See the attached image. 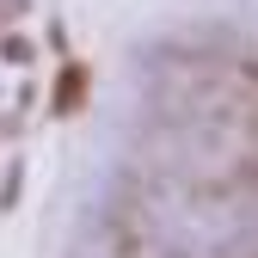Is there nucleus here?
Segmentation results:
<instances>
[{
	"label": "nucleus",
	"instance_id": "1",
	"mask_svg": "<svg viewBox=\"0 0 258 258\" xmlns=\"http://www.w3.org/2000/svg\"><path fill=\"white\" fill-rule=\"evenodd\" d=\"M105 234H111V258H154V234H148V215L136 203H123L111 221H105Z\"/></svg>",
	"mask_w": 258,
	"mask_h": 258
},
{
	"label": "nucleus",
	"instance_id": "2",
	"mask_svg": "<svg viewBox=\"0 0 258 258\" xmlns=\"http://www.w3.org/2000/svg\"><path fill=\"white\" fill-rule=\"evenodd\" d=\"M80 99H86V68H80V61H68L61 80H55V117H68Z\"/></svg>",
	"mask_w": 258,
	"mask_h": 258
},
{
	"label": "nucleus",
	"instance_id": "3",
	"mask_svg": "<svg viewBox=\"0 0 258 258\" xmlns=\"http://www.w3.org/2000/svg\"><path fill=\"white\" fill-rule=\"evenodd\" d=\"M228 80H234V92H240V99H258V55L228 61Z\"/></svg>",
	"mask_w": 258,
	"mask_h": 258
},
{
	"label": "nucleus",
	"instance_id": "4",
	"mask_svg": "<svg viewBox=\"0 0 258 258\" xmlns=\"http://www.w3.org/2000/svg\"><path fill=\"white\" fill-rule=\"evenodd\" d=\"M234 184L246 190V197H258V148H252V154L240 160V166H234Z\"/></svg>",
	"mask_w": 258,
	"mask_h": 258
},
{
	"label": "nucleus",
	"instance_id": "5",
	"mask_svg": "<svg viewBox=\"0 0 258 258\" xmlns=\"http://www.w3.org/2000/svg\"><path fill=\"white\" fill-rule=\"evenodd\" d=\"M0 49H7V61H31V43H25V37H7Z\"/></svg>",
	"mask_w": 258,
	"mask_h": 258
},
{
	"label": "nucleus",
	"instance_id": "6",
	"mask_svg": "<svg viewBox=\"0 0 258 258\" xmlns=\"http://www.w3.org/2000/svg\"><path fill=\"white\" fill-rule=\"evenodd\" d=\"M228 258H258V234H252V240H240V246H234Z\"/></svg>",
	"mask_w": 258,
	"mask_h": 258
}]
</instances>
